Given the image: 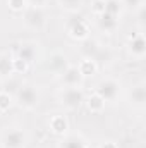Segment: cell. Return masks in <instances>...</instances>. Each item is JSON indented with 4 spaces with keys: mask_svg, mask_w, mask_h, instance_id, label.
<instances>
[{
    "mask_svg": "<svg viewBox=\"0 0 146 148\" xmlns=\"http://www.w3.org/2000/svg\"><path fill=\"white\" fill-rule=\"evenodd\" d=\"M59 100L65 109L77 110L84 103V93L79 86H64L59 93Z\"/></svg>",
    "mask_w": 146,
    "mask_h": 148,
    "instance_id": "cell-1",
    "label": "cell"
},
{
    "mask_svg": "<svg viewBox=\"0 0 146 148\" xmlns=\"http://www.w3.org/2000/svg\"><path fill=\"white\" fill-rule=\"evenodd\" d=\"M16 102L19 103V107H23L26 110H35L40 103V93H38L36 86L23 84L16 93Z\"/></svg>",
    "mask_w": 146,
    "mask_h": 148,
    "instance_id": "cell-2",
    "label": "cell"
},
{
    "mask_svg": "<svg viewBox=\"0 0 146 148\" xmlns=\"http://www.w3.org/2000/svg\"><path fill=\"white\" fill-rule=\"evenodd\" d=\"M26 143H28V138L21 127H10L0 138L2 148H24Z\"/></svg>",
    "mask_w": 146,
    "mask_h": 148,
    "instance_id": "cell-3",
    "label": "cell"
},
{
    "mask_svg": "<svg viewBox=\"0 0 146 148\" xmlns=\"http://www.w3.org/2000/svg\"><path fill=\"white\" fill-rule=\"evenodd\" d=\"M65 29H67V35L77 41H84L86 38H89V28L81 16H72L67 21Z\"/></svg>",
    "mask_w": 146,
    "mask_h": 148,
    "instance_id": "cell-4",
    "label": "cell"
},
{
    "mask_svg": "<svg viewBox=\"0 0 146 148\" xmlns=\"http://www.w3.org/2000/svg\"><path fill=\"white\" fill-rule=\"evenodd\" d=\"M96 95H100L105 102H115L120 95V83L115 81V79H102L96 86Z\"/></svg>",
    "mask_w": 146,
    "mask_h": 148,
    "instance_id": "cell-5",
    "label": "cell"
},
{
    "mask_svg": "<svg viewBox=\"0 0 146 148\" xmlns=\"http://www.w3.org/2000/svg\"><path fill=\"white\" fill-rule=\"evenodd\" d=\"M46 21V16H45V10L43 7H33V5H28L24 9V23L28 28L31 29H40L43 28Z\"/></svg>",
    "mask_w": 146,
    "mask_h": 148,
    "instance_id": "cell-6",
    "label": "cell"
},
{
    "mask_svg": "<svg viewBox=\"0 0 146 148\" xmlns=\"http://www.w3.org/2000/svg\"><path fill=\"white\" fill-rule=\"evenodd\" d=\"M17 59H23L28 64H33L38 57V45L35 41H23L16 47V55Z\"/></svg>",
    "mask_w": 146,
    "mask_h": 148,
    "instance_id": "cell-7",
    "label": "cell"
},
{
    "mask_svg": "<svg viewBox=\"0 0 146 148\" xmlns=\"http://www.w3.org/2000/svg\"><path fill=\"white\" fill-rule=\"evenodd\" d=\"M46 67H48V71H52V73L62 74L67 67H69V59H67V55L62 53V52H53V53L50 55V59H48Z\"/></svg>",
    "mask_w": 146,
    "mask_h": 148,
    "instance_id": "cell-8",
    "label": "cell"
},
{
    "mask_svg": "<svg viewBox=\"0 0 146 148\" xmlns=\"http://www.w3.org/2000/svg\"><path fill=\"white\" fill-rule=\"evenodd\" d=\"M59 79L64 86H81L83 83V74L79 73L77 67L74 66H69L62 74H59Z\"/></svg>",
    "mask_w": 146,
    "mask_h": 148,
    "instance_id": "cell-9",
    "label": "cell"
},
{
    "mask_svg": "<svg viewBox=\"0 0 146 148\" xmlns=\"http://www.w3.org/2000/svg\"><path fill=\"white\" fill-rule=\"evenodd\" d=\"M129 102L132 107L136 109H145L146 105V86L145 83H139L136 86H132L131 93H129Z\"/></svg>",
    "mask_w": 146,
    "mask_h": 148,
    "instance_id": "cell-10",
    "label": "cell"
},
{
    "mask_svg": "<svg viewBox=\"0 0 146 148\" xmlns=\"http://www.w3.org/2000/svg\"><path fill=\"white\" fill-rule=\"evenodd\" d=\"M129 53L134 59H143L146 55V41L143 33H138L134 38H131L129 41Z\"/></svg>",
    "mask_w": 146,
    "mask_h": 148,
    "instance_id": "cell-11",
    "label": "cell"
},
{
    "mask_svg": "<svg viewBox=\"0 0 146 148\" xmlns=\"http://www.w3.org/2000/svg\"><path fill=\"white\" fill-rule=\"evenodd\" d=\"M98 26L105 33H113L119 26V16H112V14H107V12L100 14L98 16Z\"/></svg>",
    "mask_w": 146,
    "mask_h": 148,
    "instance_id": "cell-12",
    "label": "cell"
},
{
    "mask_svg": "<svg viewBox=\"0 0 146 148\" xmlns=\"http://www.w3.org/2000/svg\"><path fill=\"white\" fill-rule=\"evenodd\" d=\"M100 48H102L100 43L96 40H91V38H86L81 43V53L84 55V59H95V55L98 53Z\"/></svg>",
    "mask_w": 146,
    "mask_h": 148,
    "instance_id": "cell-13",
    "label": "cell"
},
{
    "mask_svg": "<svg viewBox=\"0 0 146 148\" xmlns=\"http://www.w3.org/2000/svg\"><path fill=\"white\" fill-rule=\"evenodd\" d=\"M50 129H52V133L64 136L67 133V129H69V122H67V119L64 115H53L50 119Z\"/></svg>",
    "mask_w": 146,
    "mask_h": 148,
    "instance_id": "cell-14",
    "label": "cell"
},
{
    "mask_svg": "<svg viewBox=\"0 0 146 148\" xmlns=\"http://www.w3.org/2000/svg\"><path fill=\"white\" fill-rule=\"evenodd\" d=\"M60 148H89V147H88L86 140L81 134H67L62 140Z\"/></svg>",
    "mask_w": 146,
    "mask_h": 148,
    "instance_id": "cell-15",
    "label": "cell"
},
{
    "mask_svg": "<svg viewBox=\"0 0 146 148\" xmlns=\"http://www.w3.org/2000/svg\"><path fill=\"white\" fill-rule=\"evenodd\" d=\"M84 102H86V105H88V110L93 112V114H100V112H103L105 103H107V102H105L100 95H96V93H93L91 97L84 98Z\"/></svg>",
    "mask_w": 146,
    "mask_h": 148,
    "instance_id": "cell-16",
    "label": "cell"
},
{
    "mask_svg": "<svg viewBox=\"0 0 146 148\" xmlns=\"http://www.w3.org/2000/svg\"><path fill=\"white\" fill-rule=\"evenodd\" d=\"M77 69H79V73L83 74V77L93 76V74H96V71H98V64L93 59H84V60H81V64L77 66Z\"/></svg>",
    "mask_w": 146,
    "mask_h": 148,
    "instance_id": "cell-17",
    "label": "cell"
},
{
    "mask_svg": "<svg viewBox=\"0 0 146 148\" xmlns=\"http://www.w3.org/2000/svg\"><path fill=\"white\" fill-rule=\"evenodd\" d=\"M14 73V67H12V57L9 55H0V76L7 77Z\"/></svg>",
    "mask_w": 146,
    "mask_h": 148,
    "instance_id": "cell-18",
    "label": "cell"
},
{
    "mask_svg": "<svg viewBox=\"0 0 146 148\" xmlns=\"http://www.w3.org/2000/svg\"><path fill=\"white\" fill-rule=\"evenodd\" d=\"M120 10H122V2L120 0H105V12L107 14L120 17Z\"/></svg>",
    "mask_w": 146,
    "mask_h": 148,
    "instance_id": "cell-19",
    "label": "cell"
},
{
    "mask_svg": "<svg viewBox=\"0 0 146 148\" xmlns=\"http://www.w3.org/2000/svg\"><path fill=\"white\" fill-rule=\"evenodd\" d=\"M83 2H84V0H59L60 7L65 9V10H69V12L79 10V9L83 7Z\"/></svg>",
    "mask_w": 146,
    "mask_h": 148,
    "instance_id": "cell-20",
    "label": "cell"
},
{
    "mask_svg": "<svg viewBox=\"0 0 146 148\" xmlns=\"http://www.w3.org/2000/svg\"><path fill=\"white\" fill-rule=\"evenodd\" d=\"M12 107V97L7 91H0V112H7Z\"/></svg>",
    "mask_w": 146,
    "mask_h": 148,
    "instance_id": "cell-21",
    "label": "cell"
},
{
    "mask_svg": "<svg viewBox=\"0 0 146 148\" xmlns=\"http://www.w3.org/2000/svg\"><path fill=\"white\" fill-rule=\"evenodd\" d=\"M12 67H14V73L17 74H23L28 71V67H29V64L28 62H24L23 59H17V57H12Z\"/></svg>",
    "mask_w": 146,
    "mask_h": 148,
    "instance_id": "cell-22",
    "label": "cell"
},
{
    "mask_svg": "<svg viewBox=\"0 0 146 148\" xmlns=\"http://www.w3.org/2000/svg\"><path fill=\"white\" fill-rule=\"evenodd\" d=\"M7 3H9V7L12 9V10H24L26 7H28V0H7Z\"/></svg>",
    "mask_w": 146,
    "mask_h": 148,
    "instance_id": "cell-23",
    "label": "cell"
},
{
    "mask_svg": "<svg viewBox=\"0 0 146 148\" xmlns=\"http://www.w3.org/2000/svg\"><path fill=\"white\" fill-rule=\"evenodd\" d=\"M122 5L129 10H138L141 5H145V0H122Z\"/></svg>",
    "mask_w": 146,
    "mask_h": 148,
    "instance_id": "cell-24",
    "label": "cell"
},
{
    "mask_svg": "<svg viewBox=\"0 0 146 148\" xmlns=\"http://www.w3.org/2000/svg\"><path fill=\"white\" fill-rule=\"evenodd\" d=\"M136 12H138V24H139V29L143 31V29H145V24H146V9H145V5H141Z\"/></svg>",
    "mask_w": 146,
    "mask_h": 148,
    "instance_id": "cell-25",
    "label": "cell"
},
{
    "mask_svg": "<svg viewBox=\"0 0 146 148\" xmlns=\"http://www.w3.org/2000/svg\"><path fill=\"white\" fill-rule=\"evenodd\" d=\"M93 12H95L96 16L103 14V12H105V0H95V3H93Z\"/></svg>",
    "mask_w": 146,
    "mask_h": 148,
    "instance_id": "cell-26",
    "label": "cell"
},
{
    "mask_svg": "<svg viewBox=\"0 0 146 148\" xmlns=\"http://www.w3.org/2000/svg\"><path fill=\"white\" fill-rule=\"evenodd\" d=\"M46 0H28V5H33V7H43Z\"/></svg>",
    "mask_w": 146,
    "mask_h": 148,
    "instance_id": "cell-27",
    "label": "cell"
},
{
    "mask_svg": "<svg viewBox=\"0 0 146 148\" xmlns=\"http://www.w3.org/2000/svg\"><path fill=\"white\" fill-rule=\"evenodd\" d=\"M100 148H119V147H117L115 141H103V143L100 145Z\"/></svg>",
    "mask_w": 146,
    "mask_h": 148,
    "instance_id": "cell-28",
    "label": "cell"
}]
</instances>
